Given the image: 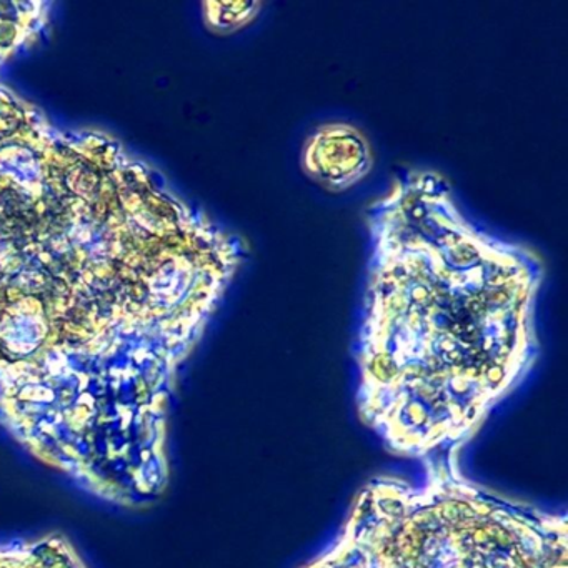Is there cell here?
I'll list each match as a JSON object with an SVG mask.
<instances>
[{
    "label": "cell",
    "mask_w": 568,
    "mask_h": 568,
    "mask_svg": "<svg viewBox=\"0 0 568 568\" xmlns=\"http://www.w3.org/2000/svg\"><path fill=\"white\" fill-rule=\"evenodd\" d=\"M247 257L114 139L0 82V425L36 460L121 507L161 498L179 368Z\"/></svg>",
    "instance_id": "obj_1"
},
{
    "label": "cell",
    "mask_w": 568,
    "mask_h": 568,
    "mask_svg": "<svg viewBox=\"0 0 568 568\" xmlns=\"http://www.w3.org/2000/svg\"><path fill=\"white\" fill-rule=\"evenodd\" d=\"M358 410L397 454L460 447L537 361L544 258L478 227L412 168L365 211Z\"/></svg>",
    "instance_id": "obj_2"
},
{
    "label": "cell",
    "mask_w": 568,
    "mask_h": 568,
    "mask_svg": "<svg viewBox=\"0 0 568 568\" xmlns=\"http://www.w3.org/2000/svg\"><path fill=\"white\" fill-rule=\"evenodd\" d=\"M565 517L520 507L437 465L422 487L384 478L307 568H568Z\"/></svg>",
    "instance_id": "obj_3"
},
{
    "label": "cell",
    "mask_w": 568,
    "mask_h": 568,
    "mask_svg": "<svg viewBox=\"0 0 568 568\" xmlns=\"http://www.w3.org/2000/svg\"><path fill=\"white\" fill-rule=\"evenodd\" d=\"M374 162L371 139L358 125L347 121L317 125L302 144V171L334 194L361 184L371 174Z\"/></svg>",
    "instance_id": "obj_4"
},
{
    "label": "cell",
    "mask_w": 568,
    "mask_h": 568,
    "mask_svg": "<svg viewBox=\"0 0 568 568\" xmlns=\"http://www.w3.org/2000/svg\"><path fill=\"white\" fill-rule=\"evenodd\" d=\"M0 568H89L65 535L0 544Z\"/></svg>",
    "instance_id": "obj_5"
},
{
    "label": "cell",
    "mask_w": 568,
    "mask_h": 568,
    "mask_svg": "<svg viewBox=\"0 0 568 568\" xmlns=\"http://www.w3.org/2000/svg\"><path fill=\"white\" fill-rule=\"evenodd\" d=\"M48 18V4H0V58L6 59L19 45L41 31Z\"/></svg>",
    "instance_id": "obj_6"
},
{
    "label": "cell",
    "mask_w": 568,
    "mask_h": 568,
    "mask_svg": "<svg viewBox=\"0 0 568 568\" xmlns=\"http://www.w3.org/2000/svg\"><path fill=\"white\" fill-rule=\"evenodd\" d=\"M264 4L248 0V2H205L204 21L211 31L217 34H232L241 31L255 21L261 14Z\"/></svg>",
    "instance_id": "obj_7"
}]
</instances>
